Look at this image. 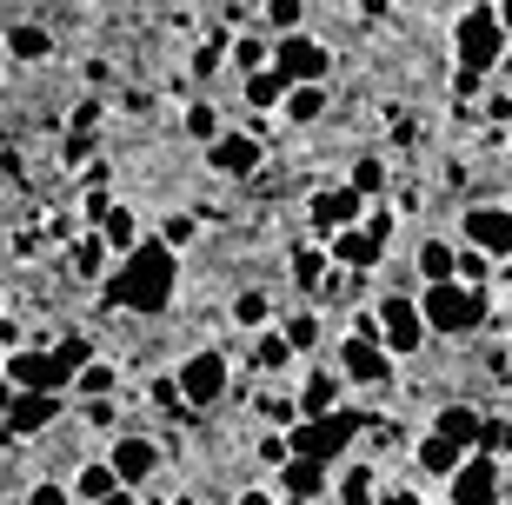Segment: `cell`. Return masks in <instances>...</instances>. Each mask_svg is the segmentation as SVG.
<instances>
[{"mask_svg": "<svg viewBox=\"0 0 512 505\" xmlns=\"http://www.w3.org/2000/svg\"><path fill=\"white\" fill-rule=\"evenodd\" d=\"M80 412H87V426H94V432H114V406H107V399H87Z\"/></svg>", "mask_w": 512, "mask_h": 505, "instance_id": "obj_41", "label": "cell"}, {"mask_svg": "<svg viewBox=\"0 0 512 505\" xmlns=\"http://www.w3.org/2000/svg\"><path fill=\"white\" fill-rule=\"evenodd\" d=\"M107 472L120 479V492H140L153 472H160V446H153V439H140V432H120L114 452H107Z\"/></svg>", "mask_w": 512, "mask_h": 505, "instance_id": "obj_9", "label": "cell"}, {"mask_svg": "<svg viewBox=\"0 0 512 505\" xmlns=\"http://www.w3.org/2000/svg\"><path fill=\"white\" fill-rule=\"evenodd\" d=\"M493 20H499V34H512V7H493Z\"/></svg>", "mask_w": 512, "mask_h": 505, "instance_id": "obj_45", "label": "cell"}, {"mask_svg": "<svg viewBox=\"0 0 512 505\" xmlns=\"http://www.w3.org/2000/svg\"><path fill=\"white\" fill-rule=\"evenodd\" d=\"M60 419V399L54 393H14V406H7V426L27 439V432H47Z\"/></svg>", "mask_w": 512, "mask_h": 505, "instance_id": "obj_16", "label": "cell"}, {"mask_svg": "<svg viewBox=\"0 0 512 505\" xmlns=\"http://www.w3.org/2000/svg\"><path fill=\"white\" fill-rule=\"evenodd\" d=\"M373 479H380L373 466H346V479H340V505H373V499H380V492H373Z\"/></svg>", "mask_w": 512, "mask_h": 505, "instance_id": "obj_27", "label": "cell"}, {"mask_svg": "<svg viewBox=\"0 0 512 505\" xmlns=\"http://www.w3.org/2000/svg\"><path fill=\"white\" fill-rule=\"evenodd\" d=\"M266 54H273V47H266V40H240V47H233V67H240V74H266Z\"/></svg>", "mask_w": 512, "mask_h": 505, "instance_id": "obj_31", "label": "cell"}, {"mask_svg": "<svg viewBox=\"0 0 512 505\" xmlns=\"http://www.w3.org/2000/svg\"><path fill=\"white\" fill-rule=\"evenodd\" d=\"M459 459H466V452H459L453 439H439V432H426V439H419V472H426V479H453Z\"/></svg>", "mask_w": 512, "mask_h": 505, "instance_id": "obj_21", "label": "cell"}, {"mask_svg": "<svg viewBox=\"0 0 512 505\" xmlns=\"http://www.w3.org/2000/svg\"><path fill=\"white\" fill-rule=\"evenodd\" d=\"M233 319H240V326H266V293H240V300H233Z\"/></svg>", "mask_w": 512, "mask_h": 505, "instance_id": "obj_35", "label": "cell"}, {"mask_svg": "<svg viewBox=\"0 0 512 505\" xmlns=\"http://www.w3.org/2000/svg\"><path fill=\"white\" fill-rule=\"evenodd\" d=\"M114 492H120V479L107 472V459H100V466H80V479L67 486V499H80V505H100V499H114Z\"/></svg>", "mask_w": 512, "mask_h": 505, "instance_id": "obj_22", "label": "cell"}, {"mask_svg": "<svg viewBox=\"0 0 512 505\" xmlns=\"http://www.w3.org/2000/svg\"><path fill=\"white\" fill-rule=\"evenodd\" d=\"M293 273H300V286H320L326 260H320V253H300V260H293Z\"/></svg>", "mask_w": 512, "mask_h": 505, "instance_id": "obj_42", "label": "cell"}, {"mask_svg": "<svg viewBox=\"0 0 512 505\" xmlns=\"http://www.w3.org/2000/svg\"><path fill=\"white\" fill-rule=\"evenodd\" d=\"M100 505H140V492H114V499H100Z\"/></svg>", "mask_w": 512, "mask_h": 505, "instance_id": "obj_46", "label": "cell"}, {"mask_svg": "<svg viewBox=\"0 0 512 505\" xmlns=\"http://www.w3.org/2000/svg\"><path fill=\"white\" fill-rule=\"evenodd\" d=\"M7 54L14 60H47L54 40H47V27H34V20H14V27H7Z\"/></svg>", "mask_w": 512, "mask_h": 505, "instance_id": "obj_23", "label": "cell"}, {"mask_svg": "<svg viewBox=\"0 0 512 505\" xmlns=\"http://www.w3.org/2000/svg\"><path fill=\"white\" fill-rule=\"evenodd\" d=\"M220 60H227V40H207V47H200V54H193V74H213V67H220Z\"/></svg>", "mask_w": 512, "mask_h": 505, "instance_id": "obj_40", "label": "cell"}, {"mask_svg": "<svg viewBox=\"0 0 512 505\" xmlns=\"http://www.w3.org/2000/svg\"><path fill=\"white\" fill-rule=\"evenodd\" d=\"M499 492H506V479H499V459H486V452H466L459 472L446 479V505H499Z\"/></svg>", "mask_w": 512, "mask_h": 505, "instance_id": "obj_7", "label": "cell"}, {"mask_svg": "<svg viewBox=\"0 0 512 505\" xmlns=\"http://www.w3.org/2000/svg\"><path fill=\"white\" fill-rule=\"evenodd\" d=\"M340 393H346V379L326 373V366H313L306 386H300V399H293V412H300V419H326V412H340ZM300 419H293V426H300Z\"/></svg>", "mask_w": 512, "mask_h": 505, "instance_id": "obj_15", "label": "cell"}, {"mask_svg": "<svg viewBox=\"0 0 512 505\" xmlns=\"http://www.w3.org/2000/svg\"><path fill=\"white\" fill-rule=\"evenodd\" d=\"M466 246H473L479 260H506L512 253V206H493V200H479L466 206Z\"/></svg>", "mask_w": 512, "mask_h": 505, "instance_id": "obj_8", "label": "cell"}, {"mask_svg": "<svg viewBox=\"0 0 512 505\" xmlns=\"http://www.w3.org/2000/svg\"><path fill=\"white\" fill-rule=\"evenodd\" d=\"M280 113H286V120H293V127H313V120H320V113H326V94H320V87H286Z\"/></svg>", "mask_w": 512, "mask_h": 505, "instance_id": "obj_24", "label": "cell"}, {"mask_svg": "<svg viewBox=\"0 0 512 505\" xmlns=\"http://www.w3.org/2000/svg\"><path fill=\"white\" fill-rule=\"evenodd\" d=\"M7 386H14V393H67V373H60L54 366V353H27V346H20V353H7Z\"/></svg>", "mask_w": 512, "mask_h": 505, "instance_id": "obj_12", "label": "cell"}, {"mask_svg": "<svg viewBox=\"0 0 512 505\" xmlns=\"http://www.w3.org/2000/svg\"><path fill=\"white\" fill-rule=\"evenodd\" d=\"M280 339H286V353H313V346H320V319H313V313H293Z\"/></svg>", "mask_w": 512, "mask_h": 505, "instance_id": "obj_28", "label": "cell"}, {"mask_svg": "<svg viewBox=\"0 0 512 505\" xmlns=\"http://www.w3.org/2000/svg\"><path fill=\"white\" fill-rule=\"evenodd\" d=\"M173 286H180V260H173L160 240H140L127 260L114 266V280H107V306H120V313H167Z\"/></svg>", "mask_w": 512, "mask_h": 505, "instance_id": "obj_1", "label": "cell"}, {"mask_svg": "<svg viewBox=\"0 0 512 505\" xmlns=\"http://www.w3.org/2000/svg\"><path fill=\"white\" fill-rule=\"evenodd\" d=\"M486 319V300H479L473 286H459V280H446V286H426L419 293V326L426 333H446V339H466Z\"/></svg>", "mask_w": 512, "mask_h": 505, "instance_id": "obj_3", "label": "cell"}, {"mask_svg": "<svg viewBox=\"0 0 512 505\" xmlns=\"http://www.w3.org/2000/svg\"><path fill=\"white\" fill-rule=\"evenodd\" d=\"M207 167L227 173V180H247V173L260 167V140H253V133H220L207 147Z\"/></svg>", "mask_w": 512, "mask_h": 505, "instance_id": "obj_14", "label": "cell"}, {"mask_svg": "<svg viewBox=\"0 0 512 505\" xmlns=\"http://www.w3.org/2000/svg\"><path fill=\"white\" fill-rule=\"evenodd\" d=\"M479 446H486V459H493V452H512V419H486V426H479Z\"/></svg>", "mask_w": 512, "mask_h": 505, "instance_id": "obj_34", "label": "cell"}, {"mask_svg": "<svg viewBox=\"0 0 512 505\" xmlns=\"http://www.w3.org/2000/svg\"><path fill=\"white\" fill-rule=\"evenodd\" d=\"M27 505H74V499H67V486H60V479H40V486L27 492Z\"/></svg>", "mask_w": 512, "mask_h": 505, "instance_id": "obj_38", "label": "cell"}, {"mask_svg": "<svg viewBox=\"0 0 512 505\" xmlns=\"http://www.w3.org/2000/svg\"><path fill=\"white\" fill-rule=\"evenodd\" d=\"M453 260H459V253L446 240H426V246H419V273H426V286H446V280H453Z\"/></svg>", "mask_w": 512, "mask_h": 505, "instance_id": "obj_26", "label": "cell"}, {"mask_svg": "<svg viewBox=\"0 0 512 505\" xmlns=\"http://www.w3.org/2000/svg\"><path fill=\"white\" fill-rule=\"evenodd\" d=\"M240 505H280V499H273V492H260V486H253V492H240Z\"/></svg>", "mask_w": 512, "mask_h": 505, "instance_id": "obj_44", "label": "cell"}, {"mask_svg": "<svg viewBox=\"0 0 512 505\" xmlns=\"http://www.w3.org/2000/svg\"><path fill=\"white\" fill-rule=\"evenodd\" d=\"M333 373L346 379V386H386L393 379V359H386V346H373V339H340V366Z\"/></svg>", "mask_w": 512, "mask_h": 505, "instance_id": "obj_11", "label": "cell"}, {"mask_svg": "<svg viewBox=\"0 0 512 505\" xmlns=\"http://www.w3.org/2000/svg\"><path fill=\"white\" fill-rule=\"evenodd\" d=\"M173 393H180V406H220L227 399V353H187L173 373Z\"/></svg>", "mask_w": 512, "mask_h": 505, "instance_id": "obj_6", "label": "cell"}, {"mask_svg": "<svg viewBox=\"0 0 512 505\" xmlns=\"http://www.w3.org/2000/svg\"><path fill=\"white\" fill-rule=\"evenodd\" d=\"M100 246L120 253V260L140 246V220H133V206H107V220H100Z\"/></svg>", "mask_w": 512, "mask_h": 505, "instance_id": "obj_20", "label": "cell"}, {"mask_svg": "<svg viewBox=\"0 0 512 505\" xmlns=\"http://www.w3.org/2000/svg\"><path fill=\"white\" fill-rule=\"evenodd\" d=\"M187 133L213 147V140H220V113H213V107H187Z\"/></svg>", "mask_w": 512, "mask_h": 505, "instance_id": "obj_33", "label": "cell"}, {"mask_svg": "<svg viewBox=\"0 0 512 505\" xmlns=\"http://www.w3.org/2000/svg\"><path fill=\"white\" fill-rule=\"evenodd\" d=\"M479 426H486V419H479V406H466V399L439 406V419H433V432H439V439H453L459 452H466V446H479Z\"/></svg>", "mask_w": 512, "mask_h": 505, "instance_id": "obj_17", "label": "cell"}, {"mask_svg": "<svg viewBox=\"0 0 512 505\" xmlns=\"http://www.w3.org/2000/svg\"><path fill=\"white\" fill-rule=\"evenodd\" d=\"M74 386H80V399H107L120 386V366H107V359H87L74 373Z\"/></svg>", "mask_w": 512, "mask_h": 505, "instance_id": "obj_25", "label": "cell"}, {"mask_svg": "<svg viewBox=\"0 0 512 505\" xmlns=\"http://www.w3.org/2000/svg\"><path fill=\"white\" fill-rule=\"evenodd\" d=\"M453 54H459V74H466V80H479L486 67H499L506 34H499L493 7H466V14L453 20Z\"/></svg>", "mask_w": 512, "mask_h": 505, "instance_id": "obj_4", "label": "cell"}, {"mask_svg": "<svg viewBox=\"0 0 512 505\" xmlns=\"http://www.w3.org/2000/svg\"><path fill=\"white\" fill-rule=\"evenodd\" d=\"M193 233H200V226H193V213H173V220H167V240H160V246L173 253V246H187Z\"/></svg>", "mask_w": 512, "mask_h": 505, "instance_id": "obj_37", "label": "cell"}, {"mask_svg": "<svg viewBox=\"0 0 512 505\" xmlns=\"http://www.w3.org/2000/svg\"><path fill=\"white\" fill-rule=\"evenodd\" d=\"M247 100H253V107H280V100H286V87H280L273 74H253V80H247Z\"/></svg>", "mask_w": 512, "mask_h": 505, "instance_id": "obj_32", "label": "cell"}, {"mask_svg": "<svg viewBox=\"0 0 512 505\" xmlns=\"http://www.w3.org/2000/svg\"><path fill=\"white\" fill-rule=\"evenodd\" d=\"M326 67H333V47L313 34H286L280 47H273V80L280 87H320Z\"/></svg>", "mask_w": 512, "mask_h": 505, "instance_id": "obj_5", "label": "cell"}, {"mask_svg": "<svg viewBox=\"0 0 512 505\" xmlns=\"http://www.w3.org/2000/svg\"><path fill=\"white\" fill-rule=\"evenodd\" d=\"M74 273H80V280H100V273H107V246H100V240H80L74 246Z\"/></svg>", "mask_w": 512, "mask_h": 505, "instance_id": "obj_29", "label": "cell"}, {"mask_svg": "<svg viewBox=\"0 0 512 505\" xmlns=\"http://www.w3.org/2000/svg\"><path fill=\"white\" fill-rule=\"evenodd\" d=\"M253 359H260L266 373H280V366H286L293 353H286V339H260V353H253Z\"/></svg>", "mask_w": 512, "mask_h": 505, "instance_id": "obj_39", "label": "cell"}, {"mask_svg": "<svg viewBox=\"0 0 512 505\" xmlns=\"http://www.w3.org/2000/svg\"><path fill=\"white\" fill-rule=\"evenodd\" d=\"M366 432V412H326V419H300V426H286V459H313V466H326V459H340L353 439Z\"/></svg>", "mask_w": 512, "mask_h": 505, "instance_id": "obj_2", "label": "cell"}, {"mask_svg": "<svg viewBox=\"0 0 512 505\" xmlns=\"http://www.w3.org/2000/svg\"><path fill=\"white\" fill-rule=\"evenodd\" d=\"M373 319H380V346L386 353H419L426 326H419V306L406 300V293H386V300L373 306Z\"/></svg>", "mask_w": 512, "mask_h": 505, "instance_id": "obj_10", "label": "cell"}, {"mask_svg": "<svg viewBox=\"0 0 512 505\" xmlns=\"http://www.w3.org/2000/svg\"><path fill=\"white\" fill-rule=\"evenodd\" d=\"M360 213H366V200L353 187H326V193H313V206H306V220L320 226V233H333V240H340V233H353V226H360Z\"/></svg>", "mask_w": 512, "mask_h": 505, "instance_id": "obj_13", "label": "cell"}, {"mask_svg": "<svg viewBox=\"0 0 512 505\" xmlns=\"http://www.w3.org/2000/svg\"><path fill=\"white\" fill-rule=\"evenodd\" d=\"M380 180H386L380 160H360V167H353V193H360V200H366V193H380Z\"/></svg>", "mask_w": 512, "mask_h": 505, "instance_id": "obj_36", "label": "cell"}, {"mask_svg": "<svg viewBox=\"0 0 512 505\" xmlns=\"http://www.w3.org/2000/svg\"><path fill=\"white\" fill-rule=\"evenodd\" d=\"M333 266H346V273H366V266H380V240H373L366 226L340 233V240H333Z\"/></svg>", "mask_w": 512, "mask_h": 505, "instance_id": "obj_19", "label": "cell"}, {"mask_svg": "<svg viewBox=\"0 0 512 505\" xmlns=\"http://www.w3.org/2000/svg\"><path fill=\"white\" fill-rule=\"evenodd\" d=\"M280 492L293 505H313L326 492V466H313V459H286V466H280Z\"/></svg>", "mask_w": 512, "mask_h": 505, "instance_id": "obj_18", "label": "cell"}, {"mask_svg": "<svg viewBox=\"0 0 512 505\" xmlns=\"http://www.w3.org/2000/svg\"><path fill=\"white\" fill-rule=\"evenodd\" d=\"M373 505H426V499H419L413 486H399V492H380V499H373Z\"/></svg>", "mask_w": 512, "mask_h": 505, "instance_id": "obj_43", "label": "cell"}, {"mask_svg": "<svg viewBox=\"0 0 512 505\" xmlns=\"http://www.w3.org/2000/svg\"><path fill=\"white\" fill-rule=\"evenodd\" d=\"M300 20H306L300 0H273V7H266V27H280V40H286V34H300Z\"/></svg>", "mask_w": 512, "mask_h": 505, "instance_id": "obj_30", "label": "cell"}]
</instances>
